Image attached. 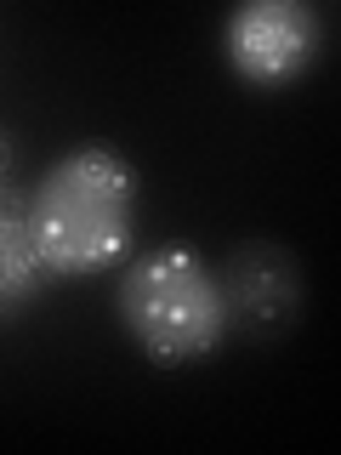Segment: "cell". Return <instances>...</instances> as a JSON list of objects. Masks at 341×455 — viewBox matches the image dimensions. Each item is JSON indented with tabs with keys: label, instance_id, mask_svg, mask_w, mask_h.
Listing matches in <instances>:
<instances>
[{
	"label": "cell",
	"instance_id": "cell-1",
	"mask_svg": "<svg viewBox=\"0 0 341 455\" xmlns=\"http://www.w3.org/2000/svg\"><path fill=\"white\" fill-rule=\"evenodd\" d=\"M23 222L46 279H91L131 256L137 239V171L114 148H68L23 194Z\"/></svg>",
	"mask_w": 341,
	"mask_h": 455
},
{
	"label": "cell",
	"instance_id": "cell-2",
	"mask_svg": "<svg viewBox=\"0 0 341 455\" xmlns=\"http://www.w3.org/2000/svg\"><path fill=\"white\" fill-rule=\"evenodd\" d=\"M125 336L148 353L154 364H188L222 347L227 336V302L222 279L188 245H154L125 262L120 291H114Z\"/></svg>",
	"mask_w": 341,
	"mask_h": 455
},
{
	"label": "cell",
	"instance_id": "cell-3",
	"mask_svg": "<svg viewBox=\"0 0 341 455\" xmlns=\"http://www.w3.org/2000/svg\"><path fill=\"white\" fill-rule=\"evenodd\" d=\"M324 18L302 0H250L222 23V52L245 85L279 92L319 63Z\"/></svg>",
	"mask_w": 341,
	"mask_h": 455
},
{
	"label": "cell",
	"instance_id": "cell-4",
	"mask_svg": "<svg viewBox=\"0 0 341 455\" xmlns=\"http://www.w3.org/2000/svg\"><path fill=\"white\" fill-rule=\"evenodd\" d=\"M217 279H222V302H227V331L279 336L302 313V267L279 245H262V239L239 245L227 256V267H217Z\"/></svg>",
	"mask_w": 341,
	"mask_h": 455
},
{
	"label": "cell",
	"instance_id": "cell-5",
	"mask_svg": "<svg viewBox=\"0 0 341 455\" xmlns=\"http://www.w3.org/2000/svg\"><path fill=\"white\" fill-rule=\"evenodd\" d=\"M40 284H46V267H40L28 222H23V194L6 188L0 194V324L18 319L40 296Z\"/></svg>",
	"mask_w": 341,
	"mask_h": 455
},
{
	"label": "cell",
	"instance_id": "cell-6",
	"mask_svg": "<svg viewBox=\"0 0 341 455\" xmlns=\"http://www.w3.org/2000/svg\"><path fill=\"white\" fill-rule=\"evenodd\" d=\"M12 171H18V148H12V132L0 125V194L12 188Z\"/></svg>",
	"mask_w": 341,
	"mask_h": 455
}]
</instances>
